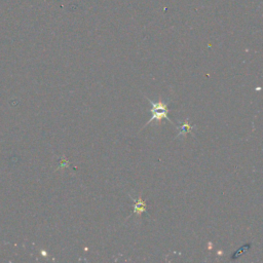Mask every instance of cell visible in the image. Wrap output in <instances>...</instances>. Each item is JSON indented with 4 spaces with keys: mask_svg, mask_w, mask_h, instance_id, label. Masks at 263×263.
I'll use <instances>...</instances> for the list:
<instances>
[{
    "mask_svg": "<svg viewBox=\"0 0 263 263\" xmlns=\"http://www.w3.org/2000/svg\"><path fill=\"white\" fill-rule=\"evenodd\" d=\"M147 100H148V102L151 104V107H152V108L150 109V112H151L152 116H151V118L147 121V123L145 124V126L148 125V124H150L153 120H157L158 122H161V120H162L163 118L168 119L171 124H174V123L172 122V120H171V119L169 118V116H168V113H169L168 102H164V101L153 102V101H151L150 99H147Z\"/></svg>",
    "mask_w": 263,
    "mask_h": 263,
    "instance_id": "6da1fadb",
    "label": "cell"
},
{
    "mask_svg": "<svg viewBox=\"0 0 263 263\" xmlns=\"http://www.w3.org/2000/svg\"><path fill=\"white\" fill-rule=\"evenodd\" d=\"M135 202V206H134V214H141L143 212H146V204L144 203V201L142 200V197L140 196L137 201L133 200Z\"/></svg>",
    "mask_w": 263,
    "mask_h": 263,
    "instance_id": "7a4b0ae2",
    "label": "cell"
},
{
    "mask_svg": "<svg viewBox=\"0 0 263 263\" xmlns=\"http://www.w3.org/2000/svg\"><path fill=\"white\" fill-rule=\"evenodd\" d=\"M192 125H190L189 123H188V121L186 120L183 124H181L180 126H179V129H180V133H179V135H178V137L179 136H181V135H185V134H187V133H190V132H191V129H192Z\"/></svg>",
    "mask_w": 263,
    "mask_h": 263,
    "instance_id": "3957f363",
    "label": "cell"
}]
</instances>
